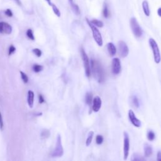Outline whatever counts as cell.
I'll use <instances>...</instances> for the list:
<instances>
[{
	"mask_svg": "<svg viewBox=\"0 0 161 161\" xmlns=\"http://www.w3.org/2000/svg\"><path fill=\"white\" fill-rule=\"evenodd\" d=\"M91 72H92L93 76L95 77L98 83H103L105 81L106 74L103 65L100 61L95 58L91 59Z\"/></svg>",
	"mask_w": 161,
	"mask_h": 161,
	"instance_id": "6da1fadb",
	"label": "cell"
},
{
	"mask_svg": "<svg viewBox=\"0 0 161 161\" xmlns=\"http://www.w3.org/2000/svg\"><path fill=\"white\" fill-rule=\"evenodd\" d=\"M86 22H87V23H88V25L90 27V29H91V30L93 37L94 38V39H95V42H96V44H98V46L101 47L102 45H103V38H102L101 34L99 31V30L97 29V27L96 26L92 24L91 22H90L87 18H86Z\"/></svg>",
	"mask_w": 161,
	"mask_h": 161,
	"instance_id": "7a4b0ae2",
	"label": "cell"
},
{
	"mask_svg": "<svg viewBox=\"0 0 161 161\" xmlns=\"http://www.w3.org/2000/svg\"><path fill=\"white\" fill-rule=\"evenodd\" d=\"M148 42L151 47L152 49L153 55H154V61L156 64H158L160 63L161 61V56H160L159 46L154 38H151L149 39Z\"/></svg>",
	"mask_w": 161,
	"mask_h": 161,
	"instance_id": "3957f363",
	"label": "cell"
},
{
	"mask_svg": "<svg viewBox=\"0 0 161 161\" xmlns=\"http://www.w3.org/2000/svg\"><path fill=\"white\" fill-rule=\"evenodd\" d=\"M81 56L82 62H83L86 76L87 77H90L91 72V66H90V63H89V59L87 54L86 53L85 50L83 48L81 49Z\"/></svg>",
	"mask_w": 161,
	"mask_h": 161,
	"instance_id": "277c9868",
	"label": "cell"
},
{
	"mask_svg": "<svg viewBox=\"0 0 161 161\" xmlns=\"http://www.w3.org/2000/svg\"><path fill=\"white\" fill-rule=\"evenodd\" d=\"M130 26L133 33L134 34L137 38H140L143 34V30L139 24L137 19L134 17L130 19Z\"/></svg>",
	"mask_w": 161,
	"mask_h": 161,
	"instance_id": "5b68a950",
	"label": "cell"
},
{
	"mask_svg": "<svg viewBox=\"0 0 161 161\" xmlns=\"http://www.w3.org/2000/svg\"><path fill=\"white\" fill-rule=\"evenodd\" d=\"M64 154V148L62 147L61 137L60 135H58L57 137V140L56 144V147L52 152V156L53 158H60Z\"/></svg>",
	"mask_w": 161,
	"mask_h": 161,
	"instance_id": "8992f818",
	"label": "cell"
},
{
	"mask_svg": "<svg viewBox=\"0 0 161 161\" xmlns=\"http://www.w3.org/2000/svg\"><path fill=\"white\" fill-rule=\"evenodd\" d=\"M118 44V54L120 57L121 58L127 57L129 53V49L126 43L124 41L120 40Z\"/></svg>",
	"mask_w": 161,
	"mask_h": 161,
	"instance_id": "52a82bcc",
	"label": "cell"
},
{
	"mask_svg": "<svg viewBox=\"0 0 161 161\" xmlns=\"http://www.w3.org/2000/svg\"><path fill=\"white\" fill-rule=\"evenodd\" d=\"M121 70V62L118 58H114L112 62V72L114 75L119 74Z\"/></svg>",
	"mask_w": 161,
	"mask_h": 161,
	"instance_id": "ba28073f",
	"label": "cell"
},
{
	"mask_svg": "<svg viewBox=\"0 0 161 161\" xmlns=\"http://www.w3.org/2000/svg\"><path fill=\"white\" fill-rule=\"evenodd\" d=\"M124 140H123V155L124 160H127L130 151V139L129 135L127 132H124Z\"/></svg>",
	"mask_w": 161,
	"mask_h": 161,
	"instance_id": "9c48e42d",
	"label": "cell"
},
{
	"mask_svg": "<svg viewBox=\"0 0 161 161\" xmlns=\"http://www.w3.org/2000/svg\"><path fill=\"white\" fill-rule=\"evenodd\" d=\"M128 117L130 121V122L133 126H135L137 128H139L141 127L142 123H141L140 120L137 118L135 115V113L133 112V111L132 110V109H130L128 111Z\"/></svg>",
	"mask_w": 161,
	"mask_h": 161,
	"instance_id": "30bf717a",
	"label": "cell"
},
{
	"mask_svg": "<svg viewBox=\"0 0 161 161\" xmlns=\"http://www.w3.org/2000/svg\"><path fill=\"white\" fill-rule=\"evenodd\" d=\"M12 32V26L9 23L5 22H0V33L5 35H10Z\"/></svg>",
	"mask_w": 161,
	"mask_h": 161,
	"instance_id": "8fae6325",
	"label": "cell"
},
{
	"mask_svg": "<svg viewBox=\"0 0 161 161\" xmlns=\"http://www.w3.org/2000/svg\"><path fill=\"white\" fill-rule=\"evenodd\" d=\"M102 101L100 96H95L93 98L92 103V109L94 112H98L101 109Z\"/></svg>",
	"mask_w": 161,
	"mask_h": 161,
	"instance_id": "7c38bea8",
	"label": "cell"
},
{
	"mask_svg": "<svg viewBox=\"0 0 161 161\" xmlns=\"http://www.w3.org/2000/svg\"><path fill=\"white\" fill-rule=\"evenodd\" d=\"M108 52L111 57L114 56L116 53V48L115 45H114L112 42H109L107 45Z\"/></svg>",
	"mask_w": 161,
	"mask_h": 161,
	"instance_id": "4fadbf2b",
	"label": "cell"
},
{
	"mask_svg": "<svg viewBox=\"0 0 161 161\" xmlns=\"http://www.w3.org/2000/svg\"><path fill=\"white\" fill-rule=\"evenodd\" d=\"M69 2L70 6H71V8H72V10L73 11V12L76 15H79L81 13V11L79 6H78L77 4L74 3L73 0H69Z\"/></svg>",
	"mask_w": 161,
	"mask_h": 161,
	"instance_id": "5bb4252c",
	"label": "cell"
},
{
	"mask_svg": "<svg viewBox=\"0 0 161 161\" xmlns=\"http://www.w3.org/2000/svg\"><path fill=\"white\" fill-rule=\"evenodd\" d=\"M153 152L152 147L151 145L148 144H145L144 145V155L145 157L148 158V157H150Z\"/></svg>",
	"mask_w": 161,
	"mask_h": 161,
	"instance_id": "9a60e30c",
	"label": "cell"
},
{
	"mask_svg": "<svg viewBox=\"0 0 161 161\" xmlns=\"http://www.w3.org/2000/svg\"><path fill=\"white\" fill-rule=\"evenodd\" d=\"M142 8L144 10V13L146 17L150 16V9H149L148 3L146 0L142 2Z\"/></svg>",
	"mask_w": 161,
	"mask_h": 161,
	"instance_id": "2e32d148",
	"label": "cell"
},
{
	"mask_svg": "<svg viewBox=\"0 0 161 161\" xmlns=\"http://www.w3.org/2000/svg\"><path fill=\"white\" fill-rule=\"evenodd\" d=\"M34 93L32 91L28 92V104L30 108H32L34 103Z\"/></svg>",
	"mask_w": 161,
	"mask_h": 161,
	"instance_id": "e0dca14e",
	"label": "cell"
},
{
	"mask_svg": "<svg viewBox=\"0 0 161 161\" xmlns=\"http://www.w3.org/2000/svg\"><path fill=\"white\" fill-rule=\"evenodd\" d=\"M93 94L90 92H88L85 96V103L88 106H91L93 103Z\"/></svg>",
	"mask_w": 161,
	"mask_h": 161,
	"instance_id": "ac0fdd59",
	"label": "cell"
},
{
	"mask_svg": "<svg viewBox=\"0 0 161 161\" xmlns=\"http://www.w3.org/2000/svg\"><path fill=\"white\" fill-rule=\"evenodd\" d=\"M102 14H103V16L105 18H108L110 17V12H109V10L108 9V6L107 3H104L103 11H102Z\"/></svg>",
	"mask_w": 161,
	"mask_h": 161,
	"instance_id": "d6986e66",
	"label": "cell"
},
{
	"mask_svg": "<svg viewBox=\"0 0 161 161\" xmlns=\"http://www.w3.org/2000/svg\"><path fill=\"white\" fill-rule=\"evenodd\" d=\"M93 136H94V132L90 131L88 133V137H87V139H86V145L87 147L89 146V145H91L92 141H93Z\"/></svg>",
	"mask_w": 161,
	"mask_h": 161,
	"instance_id": "ffe728a7",
	"label": "cell"
},
{
	"mask_svg": "<svg viewBox=\"0 0 161 161\" xmlns=\"http://www.w3.org/2000/svg\"><path fill=\"white\" fill-rule=\"evenodd\" d=\"M131 102L132 105L136 108H138L139 107V100L136 96H133L131 98Z\"/></svg>",
	"mask_w": 161,
	"mask_h": 161,
	"instance_id": "44dd1931",
	"label": "cell"
},
{
	"mask_svg": "<svg viewBox=\"0 0 161 161\" xmlns=\"http://www.w3.org/2000/svg\"><path fill=\"white\" fill-rule=\"evenodd\" d=\"M91 22L92 24H93L95 26L99 27V28H102L103 26V23L100 20H98L96 19H93L91 21H90Z\"/></svg>",
	"mask_w": 161,
	"mask_h": 161,
	"instance_id": "7402d4cb",
	"label": "cell"
},
{
	"mask_svg": "<svg viewBox=\"0 0 161 161\" xmlns=\"http://www.w3.org/2000/svg\"><path fill=\"white\" fill-rule=\"evenodd\" d=\"M131 160L133 161H140V160H145L144 157L138 154H134L131 158Z\"/></svg>",
	"mask_w": 161,
	"mask_h": 161,
	"instance_id": "603a6c76",
	"label": "cell"
},
{
	"mask_svg": "<svg viewBox=\"0 0 161 161\" xmlns=\"http://www.w3.org/2000/svg\"><path fill=\"white\" fill-rule=\"evenodd\" d=\"M51 6H52V10L54 11V13L56 14V15H57L58 17H60L61 15V13L60 10H59V8L57 7V6L52 3V5H51Z\"/></svg>",
	"mask_w": 161,
	"mask_h": 161,
	"instance_id": "cb8c5ba5",
	"label": "cell"
},
{
	"mask_svg": "<svg viewBox=\"0 0 161 161\" xmlns=\"http://www.w3.org/2000/svg\"><path fill=\"white\" fill-rule=\"evenodd\" d=\"M50 133L49 130L45 129L41 133V137L42 139H47L50 137Z\"/></svg>",
	"mask_w": 161,
	"mask_h": 161,
	"instance_id": "d4e9b609",
	"label": "cell"
},
{
	"mask_svg": "<svg viewBox=\"0 0 161 161\" xmlns=\"http://www.w3.org/2000/svg\"><path fill=\"white\" fill-rule=\"evenodd\" d=\"M147 137V139L149 141H153L155 138V135L154 132H152V131L148 132Z\"/></svg>",
	"mask_w": 161,
	"mask_h": 161,
	"instance_id": "484cf974",
	"label": "cell"
},
{
	"mask_svg": "<svg viewBox=\"0 0 161 161\" xmlns=\"http://www.w3.org/2000/svg\"><path fill=\"white\" fill-rule=\"evenodd\" d=\"M103 140H104L103 137L101 135H96V143L98 145H101L102 144H103Z\"/></svg>",
	"mask_w": 161,
	"mask_h": 161,
	"instance_id": "4316f807",
	"label": "cell"
},
{
	"mask_svg": "<svg viewBox=\"0 0 161 161\" xmlns=\"http://www.w3.org/2000/svg\"><path fill=\"white\" fill-rule=\"evenodd\" d=\"M26 35H27V37H29V38L30 39V40H35V37L33 35V33L32 30L29 29L28 30H27L26 31Z\"/></svg>",
	"mask_w": 161,
	"mask_h": 161,
	"instance_id": "83f0119b",
	"label": "cell"
},
{
	"mask_svg": "<svg viewBox=\"0 0 161 161\" xmlns=\"http://www.w3.org/2000/svg\"><path fill=\"white\" fill-rule=\"evenodd\" d=\"M20 74H21V78L23 81V82H24V83L26 84L27 82H29V77L28 76H26V74L25 73H24L22 71H20Z\"/></svg>",
	"mask_w": 161,
	"mask_h": 161,
	"instance_id": "f1b7e54d",
	"label": "cell"
},
{
	"mask_svg": "<svg viewBox=\"0 0 161 161\" xmlns=\"http://www.w3.org/2000/svg\"><path fill=\"white\" fill-rule=\"evenodd\" d=\"M42 69H43V67L40 65L35 64L33 66V70H34V72H40L41 70H42Z\"/></svg>",
	"mask_w": 161,
	"mask_h": 161,
	"instance_id": "f546056e",
	"label": "cell"
},
{
	"mask_svg": "<svg viewBox=\"0 0 161 161\" xmlns=\"http://www.w3.org/2000/svg\"><path fill=\"white\" fill-rule=\"evenodd\" d=\"M33 52L38 57H40L42 56V51L38 49H34L33 50Z\"/></svg>",
	"mask_w": 161,
	"mask_h": 161,
	"instance_id": "4dcf8cb0",
	"label": "cell"
},
{
	"mask_svg": "<svg viewBox=\"0 0 161 161\" xmlns=\"http://www.w3.org/2000/svg\"><path fill=\"white\" fill-rule=\"evenodd\" d=\"M15 50H16V49H15V47L13 45H10L9 50H8V55H9V56H11V54H13L15 52Z\"/></svg>",
	"mask_w": 161,
	"mask_h": 161,
	"instance_id": "1f68e13d",
	"label": "cell"
},
{
	"mask_svg": "<svg viewBox=\"0 0 161 161\" xmlns=\"http://www.w3.org/2000/svg\"><path fill=\"white\" fill-rule=\"evenodd\" d=\"M0 130H1V131H3L4 130V122L1 112H0Z\"/></svg>",
	"mask_w": 161,
	"mask_h": 161,
	"instance_id": "d6a6232c",
	"label": "cell"
},
{
	"mask_svg": "<svg viewBox=\"0 0 161 161\" xmlns=\"http://www.w3.org/2000/svg\"><path fill=\"white\" fill-rule=\"evenodd\" d=\"M5 15H6V16L8 17H13V12L10 9H7L5 11Z\"/></svg>",
	"mask_w": 161,
	"mask_h": 161,
	"instance_id": "836d02e7",
	"label": "cell"
},
{
	"mask_svg": "<svg viewBox=\"0 0 161 161\" xmlns=\"http://www.w3.org/2000/svg\"><path fill=\"white\" fill-rule=\"evenodd\" d=\"M44 102H45V100H44V97H43L42 95H39V103H44Z\"/></svg>",
	"mask_w": 161,
	"mask_h": 161,
	"instance_id": "e575fe53",
	"label": "cell"
},
{
	"mask_svg": "<svg viewBox=\"0 0 161 161\" xmlns=\"http://www.w3.org/2000/svg\"><path fill=\"white\" fill-rule=\"evenodd\" d=\"M157 160L158 161H161V151H159L157 154Z\"/></svg>",
	"mask_w": 161,
	"mask_h": 161,
	"instance_id": "d590c367",
	"label": "cell"
},
{
	"mask_svg": "<svg viewBox=\"0 0 161 161\" xmlns=\"http://www.w3.org/2000/svg\"><path fill=\"white\" fill-rule=\"evenodd\" d=\"M13 1H15V2H16L19 6H21L22 5V3H21L20 0H13Z\"/></svg>",
	"mask_w": 161,
	"mask_h": 161,
	"instance_id": "8d00e7d4",
	"label": "cell"
},
{
	"mask_svg": "<svg viewBox=\"0 0 161 161\" xmlns=\"http://www.w3.org/2000/svg\"><path fill=\"white\" fill-rule=\"evenodd\" d=\"M158 14L160 17H161V8H159L158 10Z\"/></svg>",
	"mask_w": 161,
	"mask_h": 161,
	"instance_id": "74e56055",
	"label": "cell"
},
{
	"mask_svg": "<svg viewBox=\"0 0 161 161\" xmlns=\"http://www.w3.org/2000/svg\"><path fill=\"white\" fill-rule=\"evenodd\" d=\"M45 1L47 2V3L49 4L50 6H51L52 5V1H51V0H45Z\"/></svg>",
	"mask_w": 161,
	"mask_h": 161,
	"instance_id": "f35d334b",
	"label": "cell"
}]
</instances>
